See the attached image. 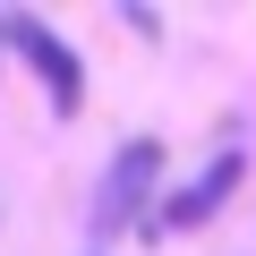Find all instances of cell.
Instances as JSON below:
<instances>
[{"mask_svg":"<svg viewBox=\"0 0 256 256\" xmlns=\"http://www.w3.org/2000/svg\"><path fill=\"white\" fill-rule=\"evenodd\" d=\"M0 34H9V60H26V68H34V86H43L52 120H77V111H86V60H77V43H68V34H52L34 9H0Z\"/></svg>","mask_w":256,"mask_h":256,"instance_id":"6da1fadb","label":"cell"},{"mask_svg":"<svg viewBox=\"0 0 256 256\" xmlns=\"http://www.w3.org/2000/svg\"><path fill=\"white\" fill-rule=\"evenodd\" d=\"M162 205V137H128L102 162V196H94V239H120L128 222H146Z\"/></svg>","mask_w":256,"mask_h":256,"instance_id":"7a4b0ae2","label":"cell"},{"mask_svg":"<svg viewBox=\"0 0 256 256\" xmlns=\"http://www.w3.org/2000/svg\"><path fill=\"white\" fill-rule=\"evenodd\" d=\"M239 180H248V154L230 146V154H214L188 188H162V205H154V230H205L230 196H239Z\"/></svg>","mask_w":256,"mask_h":256,"instance_id":"3957f363","label":"cell"},{"mask_svg":"<svg viewBox=\"0 0 256 256\" xmlns=\"http://www.w3.org/2000/svg\"><path fill=\"white\" fill-rule=\"evenodd\" d=\"M0 60H9V34H0Z\"/></svg>","mask_w":256,"mask_h":256,"instance_id":"277c9868","label":"cell"}]
</instances>
